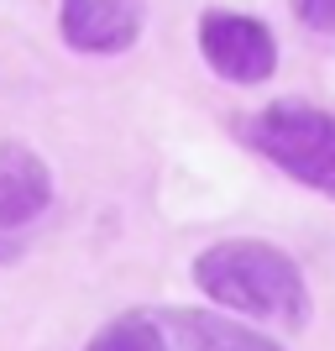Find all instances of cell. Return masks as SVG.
Returning <instances> with one entry per match:
<instances>
[{"label": "cell", "instance_id": "7a4b0ae2", "mask_svg": "<svg viewBox=\"0 0 335 351\" xmlns=\"http://www.w3.org/2000/svg\"><path fill=\"white\" fill-rule=\"evenodd\" d=\"M247 142L293 184L325 194L335 205V110H320L309 100H273L251 116Z\"/></svg>", "mask_w": 335, "mask_h": 351}, {"label": "cell", "instance_id": "ba28073f", "mask_svg": "<svg viewBox=\"0 0 335 351\" xmlns=\"http://www.w3.org/2000/svg\"><path fill=\"white\" fill-rule=\"evenodd\" d=\"M293 11H299V21H304L309 32L335 37V0H293Z\"/></svg>", "mask_w": 335, "mask_h": 351}, {"label": "cell", "instance_id": "5b68a950", "mask_svg": "<svg viewBox=\"0 0 335 351\" xmlns=\"http://www.w3.org/2000/svg\"><path fill=\"white\" fill-rule=\"evenodd\" d=\"M147 27V0H58L63 43L84 58L132 53Z\"/></svg>", "mask_w": 335, "mask_h": 351}, {"label": "cell", "instance_id": "8992f818", "mask_svg": "<svg viewBox=\"0 0 335 351\" xmlns=\"http://www.w3.org/2000/svg\"><path fill=\"white\" fill-rule=\"evenodd\" d=\"M158 325L168 351H288L225 309H158Z\"/></svg>", "mask_w": 335, "mask_h": 351}, {"label": "cell", "instance_id": "6da1fadb", "mask_svg": "<svg viewBox=\"0 0 335 351\" xmlns=\"http://www.w3.org/2000/svg\"><path fill=\"white\" fill-rule=\"evenodd\" d=\"M194 283L215 309L247 315L267 325H304L309 320V283L304 267L293 263L283 247L257 241V236H231L210 241L194 257Z\"/></svg>", "mask_w": 335, "mask_h": 351}, {"label": "cell", "instance_id": "277c9868", "mask_svg": "<svg viewBox=\"0 0 335 351\" xmlns=\"http://www.w3.org/2000/svg\"><path fill=\"white\" fill-rule=\"evenodd\" d=\"M53 210V168L27 142H0V263H16L32 226Z\"/></svg>", "mask_w": 335, "mask_h": 351}, {"label": "cell", "instance_id": "3957f363", "mask_svg": "<svg viewBox=\"0 0 335 351\" xmlns=\"http://www.w3.org/2000/svg\"><path fill=\"white\" fill-rule=\"evenodd\" d=\"M199 58L210 63V73L215 79H225V84H262V79H273L277 69V37L267 21H257V16L247 11H204L199 16Z\"/></svg>", "mask_w": 335, "mask_h": 351}, {"label": "cell", "instance_id": "52a82bcc", "mask_svg": "<svg viewBox=\"0 0 335 351\" xmlns=\"http://www.w3.org/2000/svg\"><path fill=\"white\" fill-rule=\"evenodd\" d=\"M84 351H168V341H162L158 315L126 309V315H116L110 325H100V330L84 341Z\"/></svg>", "mask_w": 335, "mask_h": 351}]
</instances>
